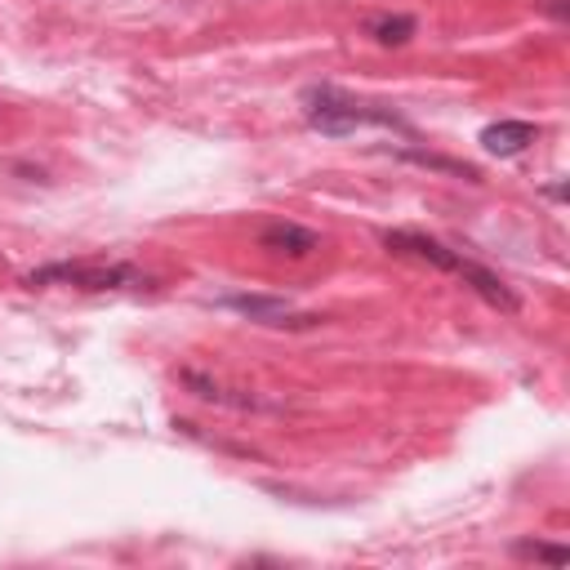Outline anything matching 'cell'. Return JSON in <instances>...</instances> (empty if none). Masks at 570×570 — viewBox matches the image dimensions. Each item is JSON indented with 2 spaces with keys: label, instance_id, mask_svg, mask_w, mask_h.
I'll list each match as a JSON object with an SVG mask.
<instances>
[{
  "label": "cell",
  "instance_id": "obj_5",
  "mask_svg": "<svg viewBox=\"0 0 570 570\" xmlns=\"http://www.w3.org/2000/svg\"><path fill=\"white\" fill-rule=\"evenodd\" d=\"M178 379H183V387H187L191 396H200V401H209V405H227V410H267V401H258L254 392L223 387L218 379H209V374H200V370H183Z\"/></svg>",
  "mask_w": 570,
  "mask_h": 570
},
{
  "label": "cell",
  "instance_id": "obj_2",
  "mask_svg": "<svg viewBox=\"0 0 570 570\" xmlns=\"http://www.w3.org/2000/svg\"><path fill=\"white\" fill-rule=\"evenodd\" d=\"M303 120H307L316 134H325V138H352V134L365 129V125H392L396 134H405L410 142H419V134L410 129V120H405L396 107L352 98V94H343L338 85H312V89H303Z\"/></svg>",
  "mask_w": 570,
  "mask_h": 570
},
{
  "label": "cell",
  "instance_id": "obj_1",
  "mask_svg": "<svg viewBox=\"0 0 570 570\" xmlns=\"http://www.w3.org/2000/svg\"><path fill=\"white\" fill-rule=\"evenodd\" d=\"M383 245L392 249V254H405V258H419V263H432V267H441V272H450V276H459L463 285H472V294L476 298H485L494 312H521V298H517V289L499 276V272H490V267H481V263H472L463 249H450L445 240H436V236H423V232H410V227H396V232H383Z\"/></svg>",
  "mask_w": 570,
  "mask_h": 570
},
{
  "label": "cell",
  "instance_id": "obj_9",
  "mask_svg": "<svg viewBox=\"0 0 570 570\" xmlns=\"http://www.w3.org/2000/svg\"><path fill=\"white\" fill-rule=\"evenodd\" d=\"M512 557H525V561H548V566H566L570 552L561 543H543V539H517L512 543Z\"/></svg>",
  "mask_w": 570,
  "mask_h": 570
},
{
  "label": "cell",
  "instance_id": "obj_8",
  "mask_svg": "<svg viewBox=\"0 0 570 570\" xmlns=\"http://www.w3.org/2000/svg\"><path fill=\"white\" fill-rule=\"evenodd\" d=\"M374 45H405L414 31H419V22L410 18V13H374V18H365V27H361Z\"/></svg>",
  "mask_w": 570,
  "mask_h": 570
},
{
  "label": "cell",
  "instance_id": "obj_4",
  "mask_svg": "<svg viewBox=\"0 0 570 570\" xmlns=\"http://www.w3.org/2000/svg\"><path fill=\"white\" fill-rule=\"evenodd\" d=\"M223 307L249 316L254 325H272V330H312V325H321L316 312H303L289 298H272V294H227Z\"/></svg>",
  "mask_w": 570,
  "mask_h": 570
},
{
  "label": "cell",
  "instance_id": "obj_7",
  "mask_svg": "<svg viewBox=\"0 0 570 570\" xmlns=\"http://www.w3.org/2000/svg\"><path fill=\"white\" fill-rule=\"evenodd\" d=\"M534 125L530 120H494V125H485L481 129V147L490 151V156H521L530 142H534Z\"/></svg>",
  "mask_w": 570,
  "mask_h": 570
},
{
  "label": "cell",
  "instance_id": "obj_10",
  "mask_svg": "<svg viewBox=\"0 0 570 570\" xmlns=\"http://www.w3.org/2000/svg\"><path fill=\"white\" fill-rule=\"evenodd\" d=\"M534 4H539V9L548 13V18H557V22H566V0H534Z\"/></svg>",
  "mask_w": 570,
  "mask_h": 570
},
{
  "label": "cell",
  "instance_id": "obj_6",
  "mask_svg": "<svg viewBox=\"0 0 570 570\" xmlns=\"http://www.w3.org/2000/svg\"><path fill=\"white\" fill-rule=\"evenodd\" d=\"M258 245H263V249H272V254H289V258H303V254L321 249V236H316L312 227H298V223H285V218H276V223H267V227L258 232Z\"/></svg>",
  "mask_w": 570,
  "mask_h": 570
},
{
  "label": "cell",
  "instance_id": "obj_3",
  "mask_svg": "<svg viewBox=\"0 0 570 570\" xmlns=\"http://www.w3.org/2000/svg\"><path fill=\"white\" fill-rule=\"evenodd\" d=\"M22 285H31V289L71 285V289H94V294H102V289H138V285H147V276H142L134 263H67V258H62V263H45V267L27 272Z\"/></svg>",
  "mask_w": 570,
  "mask_h": 570
}]
</instances>
